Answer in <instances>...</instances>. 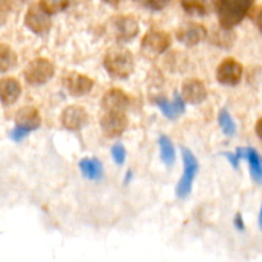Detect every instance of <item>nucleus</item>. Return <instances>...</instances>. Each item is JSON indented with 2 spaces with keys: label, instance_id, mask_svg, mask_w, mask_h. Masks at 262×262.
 I'll list each match as a JSON object with an SVG mask.
<instances>
[{
  "label": "nucleus",
  "instance_id": "1",
  "mask_svg": "<svg viewBox=\"0 0 262 262\" xmlns=\"http://www.w3.org/2000/svg\"><path fill=\"white\" fill-rule=\"evenodd\" d=\"M255 0H216V14L220 27L232 30L239 25L252 8Z\"/></svg>",
  "mask_w": 262,
  "mask_h": 262
},
{
  "label": "nucleus",
  "instance_id": "24",
  "mask_svg": "<svg viewBox=\"0 0 262 262\" xmlns=\"http://www.w3.org/2000/svg\"><path fill=\"white\" fill-rule=\"evenodd\" d=\"M217 122H219V125L223 129V132H224V135L229 136V137H232V136L235 135L237 127H235L234 120H233V118L230 117L229 112H228L227 109L220 110L219 117H217Z\"/></svg>",
  "mask_w": 262,
  "mask_h": 262
},
{
  "label": "nucleus",
  "instance_id": "22",
  "mask_svg": "<svg viewBox=\"0 0 262 262\" xmlns=\"http://www.w3.org/2000/svg\"><path fill=\"white\" fill-rule=\"evenodd\" d=\"M159 146H160V156L161 160L165 165L171 166L176 161V150H174L173 142L168 136L163 135L159 138Z\"/></svg>",
  "mask_w": 262,
  "mask_h": 262
},
{
  "label": "nucleus",
  "instance_id": "19",
  "mask_svg": "<svg viewBox=\"0 0 262 262\" xmlns=\"http://www.w3.org/2000/svg\"><path fill=\"white\" fill-rule=\"evenodd\" d=\"M79 169H81L82 174L86 177L90 181H99L104 174V168L102 164L100 163L99 159L96 158H86L82 159L78 163Z\"/></svg>",
  "mask_w": 262,
  "mask_h": 262
},
{
  "label": "nucleus",
  "instance_id": "12",
  "mask_svg": "<svg viewBox=\"0 0 262 262\" xmlns=\"http://www.w3.org/2000/svg\"><path fill=\"white\" fill-rule=\"evenodd\" d=\"M63 84L72 96H83L87 95L94 87V79L84 74L77 73V72H71L66 74L63 78Z\"/></svg>",
  "mask_w": 262,
  "mask_h": 262
},
{
  "label": "nucleus",
  "instance_id": "18",
  "mask_svg": "<svg viewBox=\"0 0 262 262\" xmlns=\"http://www.w3.org/2000/svg\"><path fill=\"white\" fill-rule=\"evenodd\" d=\"M214 7H216V0H182L184 12L197 17L207 15Z\"/></svg>",
  "mask_w": 262,
  "mask_h": 262
},
{
  "label": "nucleus",
  "instance_id": "13",
  "mask_svg": "<svg viewBox=\"0 0 262 262\" xmlns=\"http://www.w3.org/2000/svg\"><path fill=\"white\" fill-rule=\"evenodd\" d=\"M177 40L186 46L199 45L201 41H204L207 36L206 28L200 23L188 22L184 23L183 26L177 31Z\"/></svg>",
  "mask_w": 262,
  "mask_h": 262
},
{
  "label": "nucleus",
  "instance_id": "29",
  "mask_svg": "<svg viewBox=\"0 0 262 262\" xmlns=\"http://www.w3.org/2000/svg\"><path fill=\"white\" fill-rule=\"evenodd\" d=\"M234 227L237 228L238 230H241V232H243V230H245V222H243V217L239 212H238L234 217Z\"/></svg>",
  "mask_w": 262,
  "mask_h": 262
},
{
  "label": "nucleus",
  "instance_id": "17",
  "mask_svg": "<svg viewBox=\"0 0 262 262\" xmlns=\"http://www.w3.org/2000/svg\"><path fill=\"white\" fill-rule=\"evenodd\" d=\"M155 104L158 105L161 113L169 119H177L186 109L183 97L178 94H174V100L171 102L168 101L165 97H155Z\"/></svg>",
  "mask_w": 262,
  "mask_h": 262
},
{
  "label": "nucleus",
  "instance_id": "20",
  "mask_svg": "<svg viewBox=\"0 0 262 262\" xmlns=\"http://www.w3.org/2000/svg\"><path fill=\"white\" fill-rule=\"evenodd\" d=\"M250 163L251 176L256 183L262 184V158L252 147H246V158Z\"/></svg>",
  "mask_w": 262,
  "mask_h": 262
},
{
  "label": "nucleus",
  "instance_id": "25",
  "mask_svg": "<svg viewBox=\"0 0 262 262\" xmlns=\"http://www.w3.org/2000/svg\"><path fill=\"white\" fill-rule=\"evenodd\" d=\"M69 2L71 0H40L38 5L50 15L66 10L69 7Z\"/></svg>",
  "mask_w": 262,
  "mask_h": 262
},
{
  "label": "nucleus",
  "instance_id": "34",
  "mask_svg": "<svg viewBox=\"0 0 262 262\" xmlns=\"http://www.w3.org/2000/svg\"><path fill=\"white\" fill-rule=\"evenodd\" d=\"M258 225H260V229L262 230V207L260 211V217H258Z\"/></svg>",
  "mask_w": 262,
  "mask_h": 262
},
{
  "label": "nucleus",
  "instance_id": "26",
  "mask_svg": "<svg viewBox=\"0 0 262 262\" xmlns=\"http://www.w3.org/2000/svg\"><path fill=\"white\" fill-rule=\"evenodd\" d=\"M142 7L150 10H161L169 4L170 0H137Z\"/></svg>",
  "mask_w": 262,
  "mask_h": 262
},
{
  "label": "nucleus",
  "instance_id": "4",
  "mask_svg": "<svg viewBox=\"0 0 262 262\" xmlns=\"http://www.w3.org/2000/svg\"><path fill=\"white\" fill-rule=\"evenodd\" d=\"M55 73L53 64L45 58H37L30 61L23 71V76L27 83L32 86H41L50 81Z\"/></svg>",
  "mask_w": 262,
  "mask_h": 262
},
{
  "label": "nucleus",
  "instance_id": "27",
  "mask_svg": "<svg viewBox=\"0 0 262 262\" xmlns=\"http://www.w3.org/2000/svg\"><path fill=\"white\" fill-rule=\"evenodd\" d=\"M112 155H113V159H114L115 163H117L118 165H122V164L125 161V158H127L125 147L122 145V143H117V145L113 146Z\"/></svg>",
  "mask_w": 262,
  "mask_h": 262
},
{
  "label": "nucleus",
  "instance_id": "16",
  "mask_svg": "<svg viewBox=\"0 0 262 262\" xmlns=\"http://www.w3.org/2000/svg\"><path fill=\"white\" fill-rule=\"evenodd\" d=\"M22 94V86L15 78H3L0 81V100L4 106L13 105Z\"/></svg>",
  "mask_w": 262,
  "mask_h": 262
},
{
  "label": "nucleus",
  "instance_id": "7",
  "mask_svg": "<svg viewBox=\"0 0 262 262\" xmlns=\"http://www.w3.org/2000/svg\"><path fill=\"white\" fill-rule=\"evenodd\" d=\"M113 35L120 42H127L133 40L140 32V26L137 19L132 15H118L112 20Z\"/></svg>",
  "mask_w": 262,
  "mask_h": 262
},
{
  "label": "nucleus",
  "instance_id": "2",
  "mask_svg": "<svg viewBox=\"0 0 262 262\" xmlns=\"http://www.w3.org/2000/svg\"><path fill=\"white\" fill-rule=\"evenodd\" d=\"M104 68L114 78H128L135 71V59L128 49L112 48L104 56Z\"/></svg>",
  "mask_w": 262,
  "mask_h": 262
},
{
  "label": "nucleus",
  "instance_id": "32",
  "mask_svg": "<svg viewBox=\"0 0 262 262\" xmlns=\"http://www.w3.org/2000/svg\"><path fill=\"white\" fill-rule=\"evenodd\" d=\"M132 170H128L127 171V178H125V183H128V182L130 181V178H132Z\"/></svg>",
  "mask_w": 262,
  "mask_h": 262
},
{
  "label": "nucleus",
  "instance_id": "33",
  "mask_svg": "<svg viewBox=\"0 0 262 262\" xmlns=\"http://www.w3.org/2000/svg\"><path fill=\"white\" fill-rule=\"evenodd\" d=\"M104 2L109 3V4H112V5H117L118 3H120V2H122V0H104Z\"/></svg>",
  "mask_w": 262,
  "mask_h": 262
},
{
  "label": "nucleus",
  "instance_id": "5",
  "mask_svg": "<svg viewBox=\"0 0 262 262\" xmlns=\"http://www.w3.org/2000/svg\"><path fill=\"white\" fill-rule=\"evenodd\" d=\"M182 156H183V176L179 179V183L177 186V196L179 199H186L192 191V184L199 170V161L196 156L192 154L191 150L186 147H182Z\"/></svg>",
  "mask_w": 262,
  "mask_h": 262
},
{
  "label": "nucleus",
  "instance_id": "28",
  "mask_svg": "<svg viewBox=\"0 0 262 262\" xmlns=\"http://www.w3.org/2000/svg\"><path fill=\"white\" fill-rule=\"evenodd\" d=\"M224 156L228 159V160H229L230 165H232L233 168L238 169V166H239V160H241V158H239V155H238L237 152H234V154H232V152H224Z\"/></svg>",
  "mask_w": 262,
  "mask_h": 262
},
{
  "label": "nucleus",
  "instance_id": "15",
  "mask_svg": "<svg viewBox=\"0 0 262 262\" xmlns=\"http://www.w3.org/2000/svg\"><path fill=\"white\" fill-rule=\"evenodd\" d=\"M207 96V90L200 79H187L182 84V97L189 104H201Z\"/></svg>",
  "mask_w": 262,
  "mask_h": 262
},
{
  "label": "nucleus",
  "instance_id": "30",
  "mask_svg": "<svg viewBox=\"0 0 262 262\" xmlns=\"http://www.w3.org/2000/svg\"><path fill=\"white\" fill-rule=\"evenodd\" d=\"M256 135L258 136V138L262 141V118H260V119L257 120V123H256Z\"/></svg>",
  "mask_w": 262,
  "mask_h": 262
},
{
  "label": "nucleus",
  "instance_id": "31",
  "mask_svg": "<svg viewBox=\"0 0 262 262\" xmlns=\"http://www.w3.org/2000/svg\"><path fill=\"white\" fill-rule=\"evenodd\" d=\"M255 22H256V26H257V27H258V30H260L261 32H262V8H261L260 10H258L257 15H256Z\"/></svg>",
  "mask_w": 262,
  "mask_h": 262
},
{
  "label": "nucleus",
  "instance_id": "9",
  "mask_svg": "<svg viewBox=\"0 0 262 262\" xmlns=\"http://www.w3.org/2000/svg\"><path fill=\"white\" fill-rule=\"evenodd\" d=\"M128 118L124 113H105L100 119V128L105 137L117 138L125 132Z\"/></svg>",
  "mask_w": 262,
  "mask_h": 262
},
{
  "label": "nucleus",
  "instance_id": "23",
  "mask_svg": "<svg viewBox=\"0 0 262 262\" xmlns=\"http://www.w3.org/2000/svg\"><path fill=\"white\" fill-rule=\"evenodd\" d=\"M15 64H17V55L13 49L5 43H2L0 45V72L5 73L14 68Z\"/></svg>",
  "mask_w": 262,
  "mask_h": 262
},
{
  "label": "nucleus",
  "instance_id": "10",
  "mask_svg": "<svg viewBox=\"0 0 262 262\" xmlns=\"http://www.w3.org/2000/svg\"><path fill=\"white\" fill-rule=\"evenodd\" d=\"M243 76V67L235 59L228 58L220 63L216 71V79L224 86H235L241 82Z\"/></svg>",
  "mask_w": 262,
  "mask_h": 262
},
{
  "label": "nucleus",
  "instance_id": "3",
  "mask_svg": "<svg viewBox=\"0 0 262 262\" xmlns=\"http://www.w3.org/2000/svg\"><path fill=\"white\" fill-rule=\"evenodd\" d=\"M14 122L15 127L13 128L9 136L14 142H20L32 130L38 129L41 127V115L36 107L26 105L18 110Z\"/></svg>",
  "mask_w": 262,
  "mask_h": 262
},
{
  "label": "nucleus",
  "instance_id": "8",
  "mask_svg": "<svg viewBox=\"0 0 262 262\" xmlns=\"http://www.w3.org/2000/svg\"><path fill=\"white\" fill-rule=\"evenodd\" d=\"M25 25L28 30L36 35H45L51 28L50 15L40 7V5H31L25 15Z\"/></svg>",
  "mask_w": 262,
  "mask_h": 262
},
{
  "label": "nucleus",
  "instance_id": "6",
  "mask_svg": "<svg viewBox=\"0 0 262 262\" xmlns=\"http://www.w3.org/2000/svg\"><path fill=\"white\" fill-rule=\"evenodd\" d=\"M171 45V37L169 33L159 30H150L143 36L141 42L142 54L147 58H155L165 53Z\"/></svg>",
  "mask_w": 262,
  "mask_h": 262
},
{
  "label": "nucleus",
  "instance_id": "14",
  "mask_svg": "<svg viewBox=\"0 0 262 262\" xmlns=\"http://www.w3.org/2000/svg\"><path fill=\"white\" fill-rule=\"evenodd\" d=\"M129 105L130 97L119 89L109 90L101 99V106L105 113H124Z\"/></svg>",
  "mask_w": 262,
  "mask_h": 262
},
{
  "label": "nucleus",
  "instance_id": "11",
  "mask_svg": "<svg viewBox=\"0 0 262 262\" xmlns=\"http://www.w3.org/2000/svg\"><path fill=\"white\" fill-rule=\"evenodd\" d=\"M60 122L66 129L79 130L89 123V113L79 105H71L63 110Z\"/></svg>",
  "mask_w": 262,
  "mask_h": 262
},
{
  "label": "nucleus",
  "instance_id": "21",
  "mask_svg": "<svg viewBox=\"0 0 262 262\" xmlns=\"http://www.w3.org/2000/svg\"><path fill=\"white\" fill-rule=\"evenodd\" d=\"M235 35L232 32V30H225V28L220 27L217 30H214L211 33V41L212 45L217 46V48L222 49H228L234 43Z\"/></svg>",
  "mask_w": 262,
  "mask_h": 262
}]
</instances>
